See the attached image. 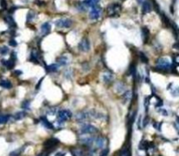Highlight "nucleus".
Instances as JSON below:
<instances>
[{
	"instance_id": "24",
	"label": "nucleus",
	"mask_w": 179,
	"mask_h": 156,
	"mask_svg": "<svg viewBox=\"0 0 179 156\" xmlns=\"http://www.w3.org/2000/svg\"><path fill=\"white\" fill-rule=\"evenodd\" d=\"M10 116L9 115H3L0 114V124H5L8 121Z\"/></svg>"
},
{
	"instance_id": "21",
	"label": "nucleus",
	"mask_w": 179,
	"mask_h": 156,
	"mask_svg": "<svg viewBox=\"0 0 179 156\" xmlns=\"http://www.w3.org/2000/svg\"><path fill=\"white\" fill-rule=\"evenodd\" d=\"M36 14H35V12H28V14H27V16H26V20H27V22H32V21H33V19L36 18Z\"/></svg>"
},
{
	"instance_id": "31",
	"label": "nucleus",
	"mask_w": 179,
	"mask_h": 156,
	"mask_svg": "<svg viewBox=\"0 0 179 156\" xmlns=\"http://www.w3.org/2000/svg\"><path fill=\"white\" fill-rule=\"evenodd\" d=\"M108 153H109L108 148H105V149L102 150V152L101 153L100 156H108Z\"/></svg>"
},
{
	"instance_id": "41",
	"label": "nucleus",
	"mask_w": 179,
	"mask_h": 156,
	"mask_svg": "<svg viewBox=\"0 0 179 156\" xmlns=\"http://www.w3.org/2000/svg\"><path fill=\"white\" fill-rule=\"evenodd\" d=\"M15 73H16V74H21L22 73H21L20 71H16V72H15Z\"/></svg>"
},
{
	"instance_id": "26",
	"label": "nucleus",
	"mask_w": 179,
	"mask_h": 156,
	"mask_svg": "<svg viewBox=\"0 0 179 156\" xmlns=\"http://www.w3.org/2000/svg\"><path fill=\"white\" fill-rule=\"evenodd\" d=\"M94 141L93 138H83L81 139V142L83 144H86V145H90L92 144V142Z\"/></svg>"
},
{
	"instance_id": "15",
	"label": "nucleus",
	"mask_w": 179,
	"mask_h": 156,
	"mask_svg": "<svg viewBox=\"0 0 179 156\" xmlns=\"http://www.w3.org/2000/svg\"><path fill=\"white\" fill-rule=\"evenodd\" d=\"M59 69V65L58 64H52L48 66H46V71L48 73H54L57 72Z\"/></svg>"
},
{
	"instance_id": "38",
	"label": "nucleus",
	"mask_w": 179,
	"mask_h": 156,
	"mask_svg": "<svg viewBox=\"0 0 179 156\" xmlns=\"http://www.w3.org/2000/svg\"><path fill=\"white\" fill-rule=\"evenodd\" d=\"M145 1H146V0H137V3L140 4V5H142Z\"/></svg>"
},
{
	"instance_id": "5",
	"label": "nucleus",
	"mask_w": 179,
	"mask_h": 156,
	"mask_svg": "<svg viewBox=\"0 0 179 156\" xmlns=\"http://www.w3.org/2000/svg\"><path fill=\"white\" fill-rule=\"evenodd\" d=\"M72 116H73V113L70 110L64 109V110H61L59 112V119L63 121V122L70 119L72 118Z\"/></svg>"
},
{
	"instance_id": "37",
	"label": "nucleus",
	"mask_w": 179,
	"mask_h": 156,
	"mask_svg": "<svg viewBox=\"0 0 179 156\" xmlns=\"http://www.w3.org/2000/svg\"><path fill=\"white\" fill-rule=\"evenodd\" d=\"M66 155V153H57L55 154V156H65Z\"/></svg>"
},
{
	"instance_id": "3",
	"label": "nucleus",
	"mask_w": 179,
	"mask_h": 156,
	"mask_svg": "<svg viewBox=\"0 0 179 156\" xmlns=\"http://www.w3.org/2000/svg\"><path fill=\"white\" fill-rule=\"evenodd\" d=\"M90 12H89V18L92 20H97L100 18V17L101 16V12L102 9L97 5L92 8H90Z\"/></svg>"
},
{
	"instance_id": "30",
	"label": "nucleus",
	"mask_w": 179,
	"mask_h": 156,
	"mask_svg": "<svg viewBox=\"0 0 179 156\" xmlns=\"http://www.w3.org/2000/svg\"><path fill=\"white\" fill-rule=\"evenodd\" d=\"M140 55H141L140 58H141V59H142V61L143 62V63H148V58L143 53H142V52L140 53Z\"/></svg>"
},
{
	"instance_id": "13",
	"label": "nucleus",
	"mask_w": 179,
	"mask_h": 156,
	"mask_svg": "<svg viewBox=\"0 0 179 156\" xmlns=\"http://www.w3.org/2000/svg\"><path fill=\"white\" fill-rule=\"evenodd\" d=\"M151 10H152L151 5H150V4L148 3V1H145V2L142 4V13H143V14H146V13L150 12Z\"/></svg>"
},
{
	"instance_id": "12",
	"label": "nucleus",
	"mask_w": 179,
	"mask_h": 156,
	"mask_svg": "<svg viewBox=\"0 0 179 156\" xmlns=\"http://www.w3.org/2000/svg\"><path fill=\"white\" fill-rule=\"evenodd\" d=\"M5 22L8 24V25H9L10 27H12V28H15V27H17V24H16V23H15V21H14V18H13L12 16H10V15L6 16V17L5 18Z\"/></svg>"
},
{
	"instance_id": "11",
	"label": "nucleus",
	"mask_w": 179,
	"mask_h": 156,
	"mask_svg": "<svg viewBox=\"0 0 179 156\" xmlns=\"http://www.w3.org/2000/svg\"><path fill=\"white\" fill-rule=\"evenodd\" d=\"M59 140L57 139H49L47 140L46 142H45V147H47V148H50V147H55L57 144H59Z\"/></svg>"
},
{
	"instance_id": "40",
	"label": "nucleus",
	"mask_w": 179,
	"mask_h": 156,
	"mask_svg": "<svg viewBox=\"0 0 179 156\" xmlns=\"http://www.w3.org/2000/svg\"><path fill=\"white\" fill-rule=\"evenodd\" d=\"M93 1L96 4V5H98L99 3H100V1H101V0H93Z\"/></svg>"
},
{
	"instance_id": "7",
	"label": "nucleus",
	"mask_w": 179,
	"mask_h": 156,
	"mask_svg": "<svg viewBox=\"0 0 179 156\" xmlns=\"http://www.w3.org/2000/svg\"><path fill=\"white\" fill-rule=\"evenodd\" d=\"M157 65L161 69H167L170 66V61L166 58H160L157 61Z\"/></svg>"
},
{
	"instance_id": "9",
	"label": "nucleus",
	"mask_w": 179,
	"mask_h": 156,
	"mask_svg": "<svg viewBox=\"0 0 179 156\" xmlns=\"http://www.w3.org/2000/svg\"><path fill=\"white\" fill-rule=\"evenodd\" d=\"M68 63H69V59H68L67 57H66V56H61L59 58H57V63L56 64H58L59 66H65Z\"/></svg>"
},
{
	"instance_id": "29",
	"label": "nucleus",
	"mask_w": 179,
	"mask_h": 156,
	"mask_svg": "<svg viewBox=\"0 0 179 156\" xmlns=\"http://www.w3.org/2000/svg\"><path fill=\"white\" fill-rule=\"evenodd\" d=\"M0 52H1L2 55H5V54H7V53L9 52V49H8V47H7V46H4L1 50H0Z\"/></svg>"
},
{
	"instance_id": "27",
	"label": "nucleus",
	"mask_w": 179,
	"mask_h": 156,
	"mask_svg": "<svg viewBox=\"0 0 179 156\" xmlns=\"http://www.w3.org/2000/svg\"><path fill=\"white\" fill-rule=\"evenodd\" d=\"M31 61L35 62V63H37L38 62V54L35 52H33L32 54H31Z\"/></svg>"
},
{
	"instance_id": "28",
	"label": "nucleus",
	"mask_w": 179,
	"mask_h": 156,
	"mask_svg": "<svg viewBox=\"0 0 179 156\" xmlns=\"http://www.w3.org/2000/svg\"><path fill=\"white\" fill-rule=\"evenodd\" d=\"M0 6L2 9H6L7 8V2L6 0H0Z\"/></svg>"
},
{
	"instance_id": "36",
	"label": "nucleus",
	"mask_w": 179,
	"mask_h": 156,
	"mask_svg": "<svg viewBox=\"0 0 179 156\" xmlns=\"http://www.w3.org/2000/svg\"><path fill=\"white\" fill-rule=\"evenodd\" d=\"M47 113L50 114V115H53V114H55V113H56V108H55V107H52V108L49 110V112H47Z\"/></svg>"
},
{
	"instance_id": "43",
	"label": "nucleus",
	"mask_w": 179,
	"mask_h": 156,
	"mask_svg": "<svg viewBox=\"0 0 179 156\" xmlns=\"http://www.w3.org/2000/svg\"><path fill=\"white\" fill-rule=\"evenodd\" d=\"M122 1H125V0H122Z\"/></svg>"
},
{
	"instance_id": "8",
	"label": "nucleus",
	"mask_w": 179,
	"mask_h": 156,
	"mask_svg": "<svg viewBox=\"0 0 179 156\" xmlns=\"http://www.w3.org/2000/svg\"><path fill=\"white\" fill-rule=\"evenodd\" d=\"M51 28H52V26H51V24H50L49 22H46V23H44V24L41 25V28H40V31H41L42 34H43L44 36L47 35V34L50 33Z\"/></svg>"
},
{
	"instance_id": "42",
	"label": "nucleus",
	"mask_w": 179,
	"mask_h": 156,
	"mask_svg": "<svg viewBox=\"0 0 179 156\" xmlns=\"http://www.w3.org/2000/svg\"><path fill=\"white\" fill-rule=\"evenodd\" d=\"M39 156H43V154H39Z\"/></svg>"
},
{
	"instance_id": "1",
	"label": "nucleus",
	"mask_w": 179,
	"mask_h": 156,
	"mask_svg": "<svg viewBox=\"0 0 179 156\" xmlns=\"http://www.w3.org/2000/svg\"><path fill=\"white\" fill-rule=\"evenodd\" d=\"M122 5L118 3H112L107 7V13L109 17H116L122 12Z\"/></svg>"
},
{
	"instance_id": "34",
	"label": "nucleus",
	"mask_w": 179,
	"mask_h": 156,
	"mask_svg": "<svg viewBox=\"0 0 179 156\" xmlns=\"http://www.w3.org/2000/svg\"><path fill=\"white\" fill-rule=\"evenodd\" d=\"M72 153H73V154H74V156H81V153H82V152H81L80 150H78V149H75V150L73 151Z\"/></svg>"
},
{
	"instance_id": "39",
	"label": "nucleus",
	"mask_w": 179,
	"mask_h": 156,
	"mask_svg": "<svg viewBox=\"0 0 179 156\" xmlns=\"http://www.w3.org/2000/svg\"><path fill=\"white\" fill-rule=\"evenodd\" d=\"M36 4L39 5H45V3H44V2H41V1H37Z\"/></svg>"
},
{
	"instance_id": "10",
	"label": "nucleus",
	"mask_w": 179,
	"mask_h": 156,
	"mask_svg": "<svg viewBox=\"0 0 179 156\" xmlns=\"http://www.w3.org/2000/svg\"><path fill=\"white\" fill-rule=\"evenodd\" d=\"M102 80L106 83V84H109L114 80V76L112 73H105L102 75Z\"/></svg>"
},
{
	"instance_id": "17",
	"label": "nucleus",
	"mask_w": 179,
	"mask_h": 156,
	"mask_svg": "<svg viewBox=\"0 0 179 156\" xmlns=\"http://www.w3.org/2000/svg\"><path fill=\"white\" fill-rule=\"evenodd\" d=\"M0 86H2L5 89H10L12 88V85L9 80H2V81H0Z\"/></svg>"
},
{
	"instance_id": "22",
	"label": "nucleus",
	"mask_w": 179,
	"mask_h": 156,
	"mask_svg": "<svg viewBox=\"0 0 179 156\" xmlns=\"http://www.w3.org/2000/svg\"><path fill=\"white\" fill-rule=\"evenodd\" d=\"M120 156H131V152H130V149L126 147L123 149V151L121 152L120 153Z\"/></svg>"
},
{
	"instance_id": "35",
	"label": "nucleus",
	"mask_w": 179,
	"mask_h": 156,
	"mask_svg": "<svg viewBox=\"0 0 179 156\" xmlns=\"http://www.w3.org/2000/svg\"><path fill=\"white\" fill-rule=\"evenodd\" d=\"M9 45H11V46H12V47H16L17 46V42L14 40V39H11L10 41H9Z\"/></svg>"
},
{
	"instance_id": "16",
	"label": "nucleus",
	"mask_w": 179,
	"mask_h": 156,
	"mask_svg": "<svg viewBox=\"0 0 179 156\" xmlns=\"http://www.w3.org/2000/svg\"><path fill=\"white\" fill-rule=\"evenodd\" d=\"M40 121L42 122V124L44 125V126L46 128H49V129H52V128H53V127H52V125L45 118V117H42V118H40Z\"/></svg>"
},
{
	"instance_id": "4",
	"label": "nucleus",
	"mask_w": 179,
	"mask_h": 156,
	"mask_svg": "<svg viewBox=\"0 0 179 156\" xmlns=\"http://www.w3.org/2000/svg\"><path fill=\"white\" fill-rule=\"evenodd\" d=\"M78 48L80 52H87L89 50H90V42L86 38H84L81 39V41L79 43L78 45Z\"/></svg>"
},
{
	"instance_id": "6",
	"label": "nucleus",
	"mask_w": 179,
	"mask_h": 156,
	"mask_svg": "<svg viewBox=\"0 0 179 156\" xmlns=\"http://www.w3.org/2000/svg\"><path fill=\"white\" fill-rule=\"evenodd\" d=\"M98 132V128H96L93 125H84L83 127L80 128V133L81 134H95Z\"/></svg>"
},
{
	"instance_id": "32",
	"label": "nucleus",
	"mask_w": 179,
	"mask_h": 156,
	"mask_svg": "<svg viewBox=\"0 0 179 156\" xmlns=\"http://www.w3.org/2000/svg\"><path fill=\"white\" fill-rule=\"evenodd\" d=\"M71 76H72V70H71V69H67V70L65 72V77L70 79Z\"/></svg>"
},
{
	"instance_id": "33",
	"label": "nucleus",
	"mask_w": 179,
	"mask_h": 156,
	"mask_svg": "<svg viewBox=\"0 0 179 156\" xmlns=\"http://www.w3.org/2000/svg\"><path fill=\"white\" fill-rule=\"evenodd\" d=\"M29 106H30V101L29 100H25L22 104V107L23 108H26L28 109L29 108Z\"/></svg>"
},
{
	"instance_id": "20",
	"label": "nucleus",
	"mask_w": 179,
	"mask_h": 156,
	"mask_svg": "<svg viewBox=\"0 0 179 156\" xmlns=\"http://www.w3.org/2000/svg\"><path fill=\"white\" fill-rule=\"evenodd\" d=\"M115 88H116L118 92H123L125 90V85L122 82H119L115 85Z\"/></svg>"
},
{
	"instance_id": "25",
	"label": "nucleus",
	"mask_w": 179,
	"mask_h": 156,
	"mask_svg": "<svg viewBox=\"0 0 179 156\" xmlns=\"http://www.w3.org/2000/svg\"><path fill=\"white\" fill-rule=\"evenodd\" d=\"M26 116V113L25 112H18L15 114V119H22L24 117Z\"/></svg>"
},
{
	"instance_id": "2",
	"label": "nucleus",
	"mask_w": 179,
	"mask_h": 156,
	"mask_svg": "<svg viewBox=\"0 0 179 156\" xmlns=\"http://www.w3.org/2000/svg\"><path fill=\"white\" fill-rule=\"evenodd\" d=\"M74 22L70 18H59L55 21V25L58 28H70Z\"/></svg>"
},
{
	"instance_id": "19",
	"label": "nucleus",
	"mask_w": 179,
	"mask_h": 156,
	"mask_svg": "<svg viewBox=\"0 0 179 156\" xmlns=\"http://www.w3.org/2000/svg\"><path fill=\"white\" fill-rule=\"evenodd\" d=\"M142 35H143V39H144V43L147 42L148 37H150V32H148V30L147 27H142Z\"/></svg>"
},
{
	"instance_id": "18",
	"label": "nucleus",
	"mask_w": 179,
	"mask_h": 156,
	"mask_svg": "<svg viewBox=\"0 0 179 156\" xmlns=\"http://www.w3.org/2000/svg\"><path fill=\"white\" fill-rule=\"evenodd\" d=\"M123 98L124 101H128V100H129L132 98V91H130V90L126 91V92L123 93Z\"/></svg>"
},
{
	"instance_id": "23",
	"label": "nucleus",
	"mask_w": 179,
	"mask_h": 156,
	"mask_svg": "<svg viewBox=\"0 0 179 156\" xmlns=\"http://www.w3.org/2000/svg\"><path fill=\"white\" fill-rule=\"evenodd\" d=\"M104 143H105V140L103 138H98L95 140V144L98 147H103Z\"/></svg>"
},
{
	"instance_id": "14",
	"label": "nucleus",
	"mask_w": 179,
	"mask_h": 156,
	"mask_svg": "<svg viewBox=\"0 0 179 156\" xmlns=\"http://www.w3.org/2000/svg\"><path fill=\"white\" fill-rule=\"evenodd\" d=\"M75 118H76L75 119L78 120V121L85 120V119H86V118H87V113H86V112H80V113H78L76 114Z\"/></svg>"
}]
</instances>
